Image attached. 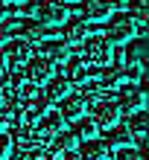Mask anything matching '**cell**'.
Instances as JSON below:
<instances>
[{
    "instance_id": "6da1fadb",
    "label": "cell",
    "mask_w": 149,
    "mask_h": 160,
    "mask_svg": "<svg viewBox=\"0 0 149 160\" xmlns=\"http://www.w3.org/2000/svg\"><path fill=\"white\" fill-rule=\"evenodd\" d=\"M82 64H88V67H108L111 58H114V47H111L105 38H99V35H91L88 41H82Z\"/></svg>"
},
{
    "instance_id": "7a4b0ae2",
    "label": "cell",
    "mask_w": 149,
    "mask_h": 160,
    "mask_svg": "<svg viewBox=\"0 0 149 160\" xmlns=\"http://www.w3.org/2000/svg\"><path fill=\"white\" fill-rule=\"evenodd\" d=\"M132 38H137V32L129 15H111L105 21V41L111 47H126Z\"/></svg>"
},
{
    "instance_id": "3957f363",
    "label": "cell",
    "mask_w": 149,
    "mask_h": 160,
    "mask_svg": "<svg viewBox=\"0 0 149 160\" xmlns=\"http://www.w3.org/2000/svg\"><path fill=\"white\" fill-rule=\"evenodd\" d=\"M91 119L97 128H117L120 125V108L111 99H91Z\"/></svg>"
},
{
    "instance_id": "277c9868",
    "label": "cell",
    "mask_w": 149,
    "mask_h": 160,
    "mask_svg": "<svg viewBox=\"0 0 149 160\" xmlns=\"http://www.w3.org/2000/svg\"><path fill=\"white\" fill-rule=\"evenodd\" d=\"M35 21L47 23L50 29L53 26H64L70 21V6L61 3V0H41V9H38V18Z\"/></svg>"
},
{
    "instance_id": "5b68a950",
    "label": "cell",
    "mask_w": 149,
    "mask_h": 160,
    "mask_svg": "<svg viewBox=\"0 0 149 160\" xmlns=\"http://www.w3.org/2000/svg\"><path fill=\"white\" fill-rule=\"evenodd\" d=\"M53 73H56V67L44 55H32V58L24 64V79L29 84H35V88H38V84H47L53 79Z\"/></svg>"
},
{
    "instance_id": "8992f818",
    "label": "cell",
    "mask_w": 149,
    "mask_h": 160,
    "mask_svg": "<svg viewBox=\"0 0 149 160\" xmlns=\"http://www.w3.org/2000/svg\"><path fill=\"white\" fill-rule=\"evenodd\" d=\"M29 58H32V47L24 38H12L6 44V50H3V64L6 67H21V64H26Z\"/></svg>"
},
{
    "instance_id": "52a82bcc",
    "label": "cell",
    "mask_w": 149,
    "mask_h": 160,
    "mask_svg": "<svg viewBox=\"0 0 149 160\" xmlns=\"http://www.w3.org/2000/svg\"><path fill=\"white\" fill-rule=\"evenodd\" d=\"M120 114H137V111H146V90L143 84H135V88H126L123 99L117 102Z\"/></svg>"
},
{
    "instance_id": "ba28073f",
    "label": "cell",
    "mask_w": 149,
    "mask_h": 160,
    "mask_svg": "<svg viewBox=\"0 0 149 160\" xmlns=\"http://www.w3.org/2000/svg\"><path fill=\"white\" fill-rule=\"evenodd\" d=\"M41 55L50 64H67L70 61V44L61 41V38H53L47 44H41Z\"/></svg>"
},
{
    "instance_id": "9c48e42d",
    "label": "cell",
    "mask_w": 149,
    "mask_h": 160,
    "mask_svg": "<svg viewBox=\"0 0 149 160\" xmlns=\"http://www.w3.org/2000/svg\"><path fill=\"white\" fill-rule=\"evenodd\" d=\"M76 157L79 160H105L108 157V146L105 140H82V143L76 146Z\"/></svg>"
},
{
    "instance_id": "30bf717a",
    "label": "cell",
    "mask_w": 149,
    "mask_h": 160,
    "mask_svg": "<svg viewBox=\"0 0 149 160\" xmlns=\"http://www.w3.org/2000/svg\"><path fill=\"white\" fill-rule=\"evenodd\" d=\"M73 93V84L64 79V76H53L47 82V90H44V102L47 105H53V102H61V99H67Z\"/></svg>"
},
{
    "instance_id": "8fae6325",
    "label": "cell",
    "mask_w": 149,
    "mask_h": 160,
    "mask_svg": "<svg viewBox=\"0 0 149 160\" xmlns=\"http://www.w3.org/2000/svg\"><path fill=\"white\" fill-rule=\"evenodd\" d=\"M91 35H94V26H91L88 21H67L64 23V41H67L70 47L88 41Z\"/></svg>"
},
{
    "instance_id": "7c38bea8",
    "label": "cell",
    "mask_w": 149,
    "mask_h": 160,
    "mask_svg": "<svg viewBox=\"0 0 149 160\" xmlns=\"http://www.w3.org/2000/svg\"><path fill=\"white\" fill-rule=\"evenodd\" d=\"M85 108H88V102L82 96H73V93L59 102V114L64 117V122H76L79 117H85Z\"/></svg>"
},
{
    "instance_id": "4fadbf2b",
    "label": "cell",
    "mask_w": 149,
    "mask_h": 160,
    "mask_svg": "<svg viewBox=\"0 0 149 160\" xmlns=\"http://www.w3.org/2000/svg\"><path fill=\"white\" fill-rule=\"evenodd\" d=\"M126 131H129V137H132V146H146V111L129 114Z\"/></svg>"
},
{
    "instance_id": "5bb4252c",
    "label": "cell",
    "mask_w": 149,
    "mask_h": 160,
    "mask_svg": "<svg viewBox=\"0 0 149 160\" xmlns=\"http://www.w3.org/2000/svg\"><path fill=\"white\" fill-rule=\"evenodd\" d=\"M99 90H120L126 84V79H123V67H99Z\"/></svg>"
},
{
    "instance_id": "9a60e30c",
    "label": "cell",
    "mask_w": 149,
    "mask_h": 160,
    "mask_svg": "<svg viewBox=\"0 0 149 160\" xmlns=\"http://www.w3.org/2000/svg\"><path fill=\"white\" fill-rule=\"evenodd\" d=\"M114 15V3L111 0H85V18L88 21H108Z\"/></svg>"
},
{
    "instance_id": "2e32d148",
    "label": "cell",
    "mask_w": 149,
    "mask_h": 160,
    "mask_svg": "<svg viewBox=\"0 0 149 160\" xmlns=\"http://www.w3.org/2000/svg\"><path fill=\"white\" fill-rule=\"evenodd\" d=\"M21 29H24V41H26V44L50 41V26H47V23H41V21H26Z\"/></svg>"
},
{
    "instance_id": "e0dca14e",
    "label": "cell",
    "mask_w": 149,
    "mask_h": 160,
    "mask_svg": "<svg viewBox=\"0 0 149 160\" xmlns=\"http://www.w3.org/2000/svg\"><path fill=\"white\" fill-rule=\"evenodd\" d=\"M73 137L79 140H97L99 137V128H97V122L91 119V117H79L76 122H73Z\"/></svg>"
},
{
    "instance_id": "ac0fdd59",
    "label": "cell",
    "mask_w": 149,
    "mask_h": 160,
    "mask_svg": "<svg viewBox=\"0 0 149 160\" xmlns=\"http://www.w3.org/2000/svg\"><path fill=\"white\" fill-rule=\"evenodd\" d=\"M123 58L129 64H143L146 61V38H132L126 44V55Z\"/></svg>"
},
{
    "instance_id": "d6986e66",
    "label": "cell",
    "mask_w": 149,
    "mask_h": 160,
    "mask_svg": "<svg viewBox=\"0 0 149 160\" xmlns=\"http://www.w3.org/2000/svg\"><path fill=\"white\" fill-rule=\"evenodd\" d=\"M3 82H6V84H0L3 90H9V93H18V90H21L24 84H26V79H24V70L12 67V70H9L6 76H3Z\"/></svg>"
},
{
    "instance_id": "ffe728a7",
    "label": "cell",
    "mask_w": 149,
    "mask_h": 160,
    "mask_svg": "<svg viewBox=\"0 0 149 160\" xmlns=\"http://www.w3.org/2000/svg\"><path fill=\"white\" fill-rule=\"evenodd\" d=\"M41 125L44 128H47L50 131V134H59V131H64V117L59 114V111H44V114H41Z\"/></svg>"
},
{
    "instance_id": "44dd1931",
    "label": "cell",
    "mask_w": 149,
    "mask_h": 160,
    "mask_svg": "<svg viewBox=\"0 0 149 160\" xmlns=\"http://www.w3.org/2000/svg\"><path fill=\"white\" fill-rule=\"evenodd\" d=\"M76 146H79V140L73 137V131H59L56 140H53V148H56V152H73Z\"/></svg>"
},
{
    "instance_id": "7402d4cb",
    "label": "cell",
    "mask_w": 149,
    "mask_h": 160,
    "mask_svg": "<svg viewBox=\"0 0 149 160\" xmlns=\"http://www.w3.org/2000/svg\"><path fill=\"white\" fill-rule=\"evenodd\" d=\"M108 131H111V137H108V143H105V146H114V148H129V146H132V137H129L126 125H120V128H108Z\"/></svg>"
},
{
    "instance_id": "603a6c76",
    "label": "cell",
    "mask_w": 149,
    "mask_h": 160,
    "mask_svg": "<svg viewBox=\"0 0 149 160\" xmlns=\"http://www.w3.org/2000/svg\"><path fill=\"white\" fill-rule=\"evenodd\" d=\"M21 29V21H15V18H9V21H0V44H9L15 38V32Z\"/></svg>"
},
{
    "instance_id": "cb8c5ba5",
    "label": "cell",
    "mask_w": 149,
    "mask_h": 160,
    "mask_svg": "<svg viewBox=\"0 0 149 160\" xmlns=\"http://www.w3.org/2000/svg\"><path fill=\"white\" fill-rule=\"evenodd\" d=\"M123 79L132 82V84H141V82H143V64H126Z\"/></svg>"
},
{
    "instance_id": "d4e9b609",
    "label": "cell",
    "mask_w": 149,
    "mask_h": 160,
    "mask_svg": "<svg viewBox=\"0 0 149 160\" xmlns=\"http://www.w3.org/2000/svg\"><path fill=\"white\" fill-rule=\"evenodd\" d=\"M15 152V140H12V134H0V160H9V154Z\"/></svg>"
},
{
    "instance_id": "484cf974",
    "label": "cell",
    "mask_w": 149,
    "mask_h": 160,
    "mask_svg": "<svg viewBox=\"0 0 149 160\" xmlns=\"http://www.w3.org/2000/svg\"><path fill=\"white\" fill-rule=\"evenodd\" d=\"M15 96L21 99V102H35V99H38V88H35V84H24Z\"/></svg>"
},
{
    "instance_id": "4316f807",
    "label": "cell",
    "mask_w": 149,
    "mask_h": 160,
    "mask_svg": "<svg viewBox=\"0 0 149 160\" xmlns=\"http://www.w3.org/2000/svg\"><path fill=\"white\" fill-rule=\"evenodd\" d=\"M114 160H143V154L137 152V148L129 146V148H117V157Z\"/></svg>"
},
{
    "instance_id": "83f0119b",
    "label": "cell",
    "mask_w": 149,
    "mask_h": 160,
    "mask_svg": "<svg viewBox=\"0 0 149 160\" xmlns=\"http://www.w3.org/2000/svg\"><path fill=\"white\" fill-rule=\"evenodd\" d=\"M3 76H6V64L0 61V84H3Z\"/></svg>"
},
{
    "instance_id": "f1b7e54d",
    "label": "cell",
    "mask_w": 149,
    "mask_h": 160,
    "mask_svg": "<svg viewBox=\"0 0 149 160\" xmlns=\"http://www.w3.org/2000/svg\"><path fill=\"white\" fill-rule=\"evenodd\" d=\"M3 15H6V3L0 0V21H3Z\"/></svg>"
},
{
    "instance_id": "f546056e",
    "label": "cell",
    "mask_w": 149,
    "mask_h": 160,
    "mask_svg": "<svg viewBox=\"0 0 149 160\" xmlns=\"http://www.w3.org/2000/svg\"><path fill=\"white\" fill-rule=\"evenodd\" d=\"M6 105V93H3V88H0V108Z\"/></svg>"
},
{
    "instance_id": "4dcf8cb0",
    "label": "cell",
    "mask_w": 149,
    "mask_h": 160,
    "mask_svg": "<svg viewBox=\"0 0 149 160\" xmlns=\"http://www.w3.org/2000/svg\"><path fill=\"white\" fill-rule=\"evenodd\" d=\"M3 131H6V119L0 117V134H3Z\"/></svg>"
},
{
    "instance_id": "1f68e13d",
    "label": "cell",
    "mask_w": 149,
    "mask_h": 160,
    "mask_svg": "<svg viewBox=\"0 0 149 160\" xmlns=\"http://www.w3.org/2000/svg\"><path fill=\"white\" fill-rule=\"evenodd\" d=\"M3 3H15L18 6V3H26V0H3Z\"/></svg>"
},
{
    "instance_id": "d6a6232c",
    "label": "cell",
    "mask_w": 149,
    "mask_h": 160,
    "mask_svg": "<svg viewBox=\"0 0 149 160\" xmlns=\"http://www.w3.org/2000/svg\"><path fill=\"white\" fill-rule=\"evenodd\" d=\"M61 3H76V0H61Z\"/></svg>"
}]
</instances>
